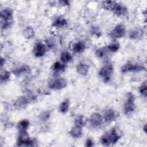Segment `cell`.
<instances>
[{
	"instance_id": "obj_33",
	"label": "cell",
	"mask_w": 147,
	"mask_h": 147,
	"mask_svg": "<svg viewBox=\"0 0 147 147\" xmlns=\"http://www.w3.org/2000/svg\"><path fill=\"white\" fill-rule=\"evenodd\" d=\"M3 61H5V60L1 58V67H2V65H3V63H3Z\"/></svg>"
},
{
	"instance_id": "obj_9",
	"label": "cell",
	"mask_w": 147,
	"mask_h": 147,
	"mask_svg": "<svg viewBox=\"0 0 147 147\" xmlns=\"http://www.w3.org/2000/svg\"><path fill=\"white\" fill-rule=\"evenodd\" d=\"M89 123L92 127L100 126L102 123V117L101 115L98 113H93L89 119Z\"/></svg>"
},
{
	"instance_id": "obj_27",
	"label": "cell",
	"mask_w": 147,
	"mask_h": 147,
	"mask_svg": "<svg viewBox=\"0 0 147 147\" xmlns=\"http://www.w3.org/2000/svg\"><path fill=\"white\" fill-rule=\"evenodd\" d=\"M75 125H78L80 127H82L86 123V119H84V117L79 116L75 118Z\"/></svg>"
},
{
	"instance_id": "obj_28",
	"label": "cell",
	"mask_w": 147,
	"mask_h": 147,
	"mask_svg": "<svg viewBox=\"0 0 147 147\" xmlns=\"http://www.w3.org/2000/svg\"><path fill=\"white\" fill-rule=\"evenodd\" d=\"M119 48V45L118 43H113L107 47V49L110 52H117Z\"/></svg>"
},
{
	"instance_id": "obj_3",
	"label": "cell",
	"mask_w": 147,
	"mask_h": 147,
	"mask_svg": "<svg viewBox=\"0 0 147 147\" xmlns=\"http://www.w3.org/2000/svg\"><path fill=\"white\" fill-rule=\"evenodd\" d=\"M135 98L134 95L129 92L127 95V98L123 106V111L126 115H130L134 110L136 106L134 104Z\"/></svg>"
},
{
	"instance_id": "obj_1",
	"label": "cell",
	"mask_w": 147,
	"mask_h": 147,
	"mask_svg": "<svg viewBox=\"0 0 147 147\" xmlns=\"http://www.w3.org/2000/svg\"><path fill=\"white\" fill-rule=\"evenodd\" d=\"M1 25L2 29L10 26L13 22V12L9 8H6L1 11Z\"/></svg>"
},
{
	"instance_id": "obj_31",
	"label": "cell",
	"mask_w": 147,
	"mask_h": 147,
	"mask_svg": "<svg viewBox=\"0 0 147 147\" xmlns=\"http://www.w3.org/2000/svg\"><path fill=\"white\" fill-rule=\"evenodd\" d=\"M93 145H94V142L92 140L91 138H88L86 142V146L91 147V146H92Z\"/></svg>"
},
{
	"instance_id": "obj_15",
	"label": "cell",
	"mask_w": 147,
	"mask_h": 147,
	"mask_svg": "<svg viewBox=\"0 0 147 147\" xmlns=\"http://www.w3.org/2000/svg\"><path fill=\"white\" fill-rule=\"evenodd\" d=\"M89 66L84 63H80L76 67L77 72L81 75H86L88 72Z\"/></svg>"
},
{
	"instance_id": "obj_17",
	"label": "cell",
	"mask_w": 147,
	"mask_h": 147,
	"mask_svg": "<svg viewBox=\"0 0 147 147\" xmlns=\"http://www.w3.org/2000/svg\"><path fill=\"white\" fill-rule=\"evenodd\" d=\"M67 22L66 20L61 17H59L55 19L53 22V26L57 28H61L66 25Z\"/></svg>"
},
{
	"instance_id": "obj_18",
	"label": "cell",
	"mask_w": 147,
	"mask_h": 147,
	"mask_svg": "<svg viewBox=\"0 0 147 147\" xmlns=\"http://www.w3.org/2000/svg\"><path fill=\"white\" fill-rule=\"evenodd\" d=\"M85 49H86L85 44L82 41H79L76 42L73 46V51L75 53H82L84 51Z\"/></svg>"
},
{
	"instance_id": "obj_13",
	"label": "cell",
	"mask_w": 147,
	"mask_h": 147,
	"mask_svg": "<svg viewBox=\"0 0 147 147\" xmlns=\"http://www.w3.org/2000/svg\"><path fill=\"white\" fill-rule=\"evenodd\" d=\"M116 113L113 109L107 110L104 114V119L107 123H110L114 121L116 118Z\"/></svg>"
},
{
	"instance_id": "obj_4",
	"label": "cell",
	"mask_w": 147,
	"mask_h": 147,
	"mask_svg": "<svg viewBox=\"0 0 147 147\" xmlns=\"http://www.w3.org/2000/svg\"><path fill=\"white\" fill-rule=\"evenodd\" d=\"M113 73V67L112 64L109 63L105 64L100 68L99 72V75L103 79L105 82H108L109 81H110Z\"/></svg>"
},
{
	"instance_id": "obj_22",
	"label": "cell",
	"mask_w": 147,
	"mask_h": 147,
	"mask_svg": "<svg viewBox=\"0 0 147 147\" xmlns=\"http://www.w3.org/2000/svg\"><path fill=\"white\" fill-rule=\"evenodd\" d=\"M29 126V122L27 119H23L18 123V128L20 131H26Z\"/></svg>"
},
{
	"instance_id": "obj_29",
	"label": "cell",
	"mask_w": 147,
	"mask_h": 147,
	"mask_svg": "<svg viewBox=\"0 0 147 147\" xmlns=\"http://www.w3.org/2000/svg\"><path fill=\"white\" fill-rule=\"evenodd\" d=\"M140 92L144 98L146 97V84L145 83L140 87Z\"/></svg>"
},
{
	"instance_id": "obj_24",
	"label": "cell",
	"mask_w": 147,
	"mask_h": 147,
	"mask_svg": "<svg viewBox=\"0 0 147 147\" xmlns=\"http://www.w3.org/2000/svg\"><path fill=\"white\" fill-rule=\"evenodd\" d=\"M65 65L64 64H61L60 62L58 61L55 63L52 66V69L56 72L63 71L65 69Z\"/></svg>"
},
{
	"instance_id": "obj_16",
	"label": "cell",
	"mask_w": 147,
	"mask_h": 147,
	"mask_svg": "<svg viewBox=\"0 0 147 147\" xmlns=\"http://www.w3.org/2000/svg\"><path fill=\"white\" fill-rule=\"evenodd\" d=\"M69 133L71 136L75 138H79L82 134V127L75 125L74 127H73L71 130L69 131Z\"/></svg>"
},
{
	"instance_id": "obj_8",
	"label": "cell",
	"mask_w": 147,
	"mask_h": 147,
	"mask_svg": "<svg viewBox=\"0 0 147 147\" xmlns=\"http://www.w3.org/2000/svg\"><path fill=\"white\" fill-rule=\"evenodd\" d=\"M125 27L122 24H119L115 26L110 33V36L114 38H119L124 36L125 34Z\"/></svg>"
},
{
	"instance_id": "obj_10",
	"label": "cell",
	"mask_w": 147,
	"mask_h": 147,
	"mask_svg": "<svg viewBox=\"0 0 147 147\" xmlns=\"http://www.w3.org/2000/svg\"><path fill=\"white\" fill-rule=\"evenodd\" d=\"M46 53V47L41 42L36 44L33 48V53L35 56L40 57L43 56Z\"/></svg>"
},
{
	"instance_id": "obj_7",
	"label": "cell",
	"mask_w": 147,
	"mask_h": 147,
	"mask_svg": "<svg viewBox=\"0 0 147 147\" xmlns=\"http://www.w3.org/2000/svg\"><path fill=\"white\" fill-rule=\"evenodd\" d=\"M67 85V81L63 78H58L51 81L49 83L50 88L55 90H59L65 88Z\"/></svg>"
},
{
	"instance_id": "obj_32",
	"label": "cell",
	"mask_w": 147,
	"mask_h": 147,
	"mask_svg": "<svg viewBox=\"0 0 147 147\" xmlns=\"http://www.w3.org/2000/svg\"><path fill=\"white\" fill-rule=\"evenodd\" d=\"M48 117H49V114H48L47 113H45L44 114L41 115V118H42V120H44V119L45 120V119H48Z\"/></svg>"
},
{
	"instance_id": "obj_12",
	"label": "cell",
	"mask_w": 147,
	"mask_h": 147,
	"mask_svg": "<svg viewBox=\"0 0 147 147\" xmlns=\"http://www.w3.org/2000/svg\"><path fill=\"white\" fill-rule=\"evenodd\" d=\"M28 100L25 96H20L14 102V106L17 109H22L27 106Z\"/></svg>"
},
{
	"instance_id": "obj_11",
	"label": "cell",
	"mask_w": 147,
	"mask_h": 147,
	"mask_svg": "<svg viewBox=\"0 0 147 147\" xmlns=\"http://www.w3.org/2000/svg\"><path fill=\"white\" fill-rule=\"evenodd\" d=\"M111 11L115 14L121 16L125 15L127 13V8L124 5L116 2Z\"/></svg>"
},
{
	"instance_id": "obj_30",
	"label": "cell",
	"mask_w": 147,
	"mask_h": 147,
	"mask_svg": "<svg viewBox=\"0 0 147 147\" xmlns=\"http://www.w3.org/2000/svg\"><path fill=\"white\" fill-rule=\"evenodd\" d=\"M96 55L99 57H102L105 56V50L103 49V48H100V49H98L96 51Z\"/></svg>"
},
{
	"instance_id": "obj_20",
	"label": "cell",
	"mask_w": 147,
	"mask_h": 147,
	"mask_svg": "<svg viewBox=\"0 0 147 147\" xmlns=\"http://www.w3.org/2000/svg\"><path fill=\"white\" fill-rule=\"evenodd\" d=\"M72 59V55L68 52H63L61 53L60 60L64 63H68Z\"/></svg>"
},
{
	"instance_id": "obj_14",
	"label": "cell",
	"mask_w": 147,
	"mask_h": 147,
	"mask_svg": "<svg viewBox=\"0 0 147 147\" xmlns=\"http://www.w3.org/2000/svg\"><path fill=\"white\" fill-rule=\"evenodd\" d=\"M30 71V68L27 65H23L19 68H16L13 70V72L16 76H21L24 74H26L29 73Z\"/></svg>"
},
{
	"instance_id": "obj_21",
	"label": "cell",
	"mask_w": 147,
	"mask_h": 147,
	"mask_svg": "<svg viewBox=\"0 0 147 147\" xmlns=\"http://www.w3.org/2000/svg\"><path fill=\"white\" fill-rule=\"evenodd\" d=\"M69 106V100L68 99H65L59 106V110L62 113H65L68 111Z\"/></svg>"
},
{
	"instance_id": "obj_25",
	"label": "cell",
	"mask_w": 147,
	"mask_h": 147,
	"mask_svg": "<svg viewBox=\"0 0 147 147\" xmlns=\"http://www.w3.org/2000/svg\"><path fill=\"white\" fill-rule=\"evenodd\" d=\"M116 2L112 1H106L103 2L102 3V6L104 9L106 10H111L114 6Z\"/></svg>"
},
{
	"instance_id": "obj_19",
	"label": "cell",
	"mask_w": 147,
	"mask_h": 147,
	"mask_svg": "<svg viewBox=\"0 0 147 147\" xmlns=\"http://www.w3.org/2000/svg\"><path fill=\"white\" fill-rule=\"evenodd\" d=\"M143 34V30L141 29H136L130 31L129 37L132 39H138Z\"/></svg>"
},
{
	"instance_id": "obj_6",
	"label": "cell",
	"mask_w": 147,
	"mask_h": 147,
	"mask_svg": "<svg viewBox=\"0 0 147 147\" xmlns=\"http://www.w3.org/2000/svg\"><path fill=\"white\" fill-rule=\"evenodd\" d=\"M145 69V67L143 65L128 63L123 65L121 68V71L123 73H126L129 72H139Z\"/></svg>"
},
{
	"instance_id": "obj_2",
	"label": "cell",
	"mask_w": 147,
	"mask_h": 147,
	"mask_svg": "<svg viewBox=\"0 0 147 147\" xmlns=\"http://www.w3.org/2000/svg\"><path fill=\"white\" fill-rule=\"evenodd\" d=\"M120 138L119 135L115 129H112L109 132L106 133L101 137V143L105 146H109L110 144H115Z\"/></svg>"
},
{
	"instance_id": "obj_26",
	"label": "cell",
	"mask_w": 147,
	"mask_h": 147,
	"mask_svg": "<svg viewBox=\"0 0 147 147\" xmlns=\"http://www.w3.org/2000/svg\"><path fill=\"white\" fill-rule=\"evenodd\" d=\"M10 74L9 72L6 71H2L1 73V82H5L8 80L10 78Z\"/></svg>"
},
{
	"instance_id": "obj_5",
	"label": "cell",
	"mask_w": 147,
	"mask_h": 147,
	"mask_svg": "<svg viewBox=\"0 0 147 147\" xmlns=\"http://www.w3.org/2000/svg\"><path fill=\"white\" fill-rule=\"evenodd\" d=\"M18 146H33V141H32L26 132V131H20L18 137Z\"/></svg>"
},
{
	"instance_id": "obj_23",
	"label": "cell",
	"mask_w": 147,
	"mask_h": 147,
	"mask_svg": "<svg viewBox=\"0 0 147 147\" xmlns=\"http://www.w3.org/2000/svg\"><path fill=\"white\" fill-rule=\"evenodd\" d=\"M34 34V30L31 27H26L23 31V35L26 38H30L33 37Z\"/></svg>"
}]
</instances>
